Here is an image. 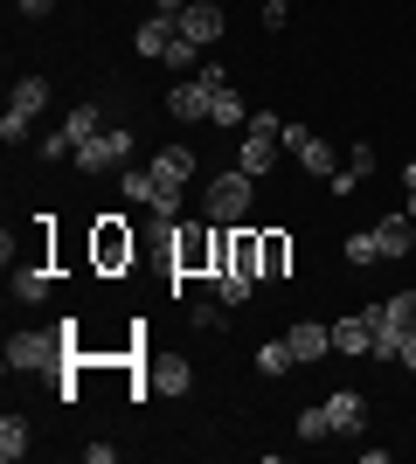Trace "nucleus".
Returning <instances> with one entry per match:
<instances>
[{
  "mask_svg": "<svg viewBox=\"0 0 416 464\" xmlns=\"http://www.w3.org/2000/svg\"><path fill=\"white\" fill-rule=\"evenodd\" d=\"M70 353H77V326L63 319L49 333H15L7 340V374H42V368H70Z\"/></svg>",
  "mask_w": 416,
  "mask_h": 464,
  "instance_id": "nucleus-1",
  "label": "nucleus"
},
{
  "mask_svg": "<svg viewBox=\"0 0 416 464\" xmlns=\"http://www.w3.org/2000/svg\"><path fill=\"white\" fill-rule=\"evenodd\" d=\"M195 167H201V160L188 153V146H167V153H153V180H160L153 215H160V222H174V215H180V188L195 180Z\"/></svg>",
  "mask_w": 416,
  "mask_h": 464,
  "instance_id": "nucleus-2",
  "label": "nucleus"
},
{
  "mask_svg": "<svg viewBox=\"0 0 416 464\" xmlns=\"http://www.w3.org/2000/svg\"><path fill=\"white\" fill-rule=\"evenodd\" d=\"M201 201H208V222H243V215H250V201H257V180L243 174V167H229V174L208 180V194H201Z\"/></svg>",
  "mask_w": 416,
  "mask_h": 464,
  "instance_id": "nucleus-3",
  "label": "nucleus"
},
{
  "mask_svg": "<svg viewBox=\"0 0 416 464\" xmlns=\"http://www.w3.org/2000/svg\"><path fill=\"white\" fill-rule=\"evenodd\" d=\"M42 104H49V77H21L15 91H7V111H0V139H7V146H21Z\"/></svg>",
  "mask_w": 416,
  "mask_h": 464,
  "instance_id": "nucleus-4",
  "label": "nucleus"
},
{
  "mask_svg": "<svg viewBox=\"0 0 416 464\" xmlns=\"http://www.w3.org/2000/svg\"><path fill=\"white\" fill-rule=\"evenodd\" d=\"M125 160H132V125H104L98 139L77 146V174H119Z\"/></svg>",
  "mask_w": 416,
  "mask_h": 464,
  "instance_id": "nucleus-5",
  "label": "nucleus"
},
{
  "mask_svg": "<svg viewBox=\"0 0 416 464\" xmlns=\"http://www.w3.org/2000/svg\"><path fill=\"white\" fill-rule=\"evenodd\" d=\"M208 104H216V83L174 77V91H167V118H180V125H201V118H208Z\"/></svg>",
  "mask_w": 416,
  "mask_h": 464,
  "instance_id": "nucleus-6",
  "label": "nucleus"
},
{
  "mask_svg": "<svg viewBox=\"0 0 416 464\" xmlns=\"http://www.w3.org/2000/svg\"><path fill=\"white\" fill-rule=\"evenodd\" d=\"M132 250H139V243H132V229H125L119 215H104V222H98V243H91L98 271H119V264H132Z\"/></svg>",
  "mask_w": 416,
  "mask_h": 464,
  "instance_id": "nucleus-7",
  "label": "nucleus"
},
{
  "mask_svg": "<svg viewBox=\"0 0 416 464\" xmlns=\"http://www.w3.org/2000/svg\"><path fill=\"white\" fill-rule=\"evenodd\" d=\"M174 42H180V14H160V7H153V14L139 21L132 49H139V56H153V63H167V49H174Z\"/></svg>",
  "mask_w": 416,
  "mask_h": 464,
  "instance_id": "nucleus-8",
  "label": "nucleus"
},
{
  "mask_svg": "<svg viewBox=\"0 0 416 464\" xmlns=\"http://www.w3.org/2000/svg\"><path fill=\"white\" fill-rule=\"evenodd\" d=\"M326 423H334V437H361L368 430V402H361L354 388H334L326 395Z\"/></svg>",
  "mask_w": 416,
  "mask_h": 464,
  "instance_id": "nucleus-9",
  "label": "nucleus"
},
{
  "mask_svg": "<svg viewBox=\"0 0 416 464\" xmlns=\"http://www.w3.org/2000/svg\"><path fill=\"white\" fill-rule=\"evenodd\" d=\"M146 388H153V395H188V388H195V368L174 361V353H160V361H146Z\"/></svg>",
  "mask_w": 416,
  "mask_h": 464,
  "instance_id": "nucleus-10",
  "label": "nucleus"
},
{
  "mask_svg": "<svg viewBox=\"0 0 416 464\" xmlns=\"http://www.w3.org/2000/svg\"><path fill=\"white\" fill-rule=\"evenodd\" d=\"M285 340H292L298 368H305V361H326V353H334V326H319V319H298V326L285 333Z\"/></svg>",
  "mask_w": 416,
  "mask_h": 464,
  "instance_id": "nucleus-11",
  "label": "nucleus"
},
{
  "mask_svg": "<svg viewBox=\"0 0 416 464\" xmlns=\"http://www.w3.org/2000/svg\"><path fill=\"white\" fill-rule=\"evenodd\" d=\"M375 250H382V256H410V250H416L410 208H402V215H382V222H375Z\"/></svg>",
  "mask_w": 416,
  "mask_h": 464,
  "instance_id": "nucleus-12",
  "label": "nucleus"
},
{
  "mask_svg": "<svg viewBox=\"0 0 416 464\" xmlns=\"http://www.w3.org/2000/svg\"><path fill=\"white\" fill-rule=\"evenodd\" d=\"M180 35H188V42H201V49H208V42L222 35V7H208V0H195V7L180 14Z\"/></svg>",
  "mask_w": 416,
  "mask_h": 464,
  "instance_id": "nucleus-13",
  "label": "nucleus"
},
{
  "mask_svg": "<svg viewBox=\"0 0 416 464\" xmlns=\"http://www.w3.org/2000/svg\"><path fill=\"white\" fill-rule=\"evenodd\" d=\"M368 347H375V319L368 312H354V319L334 326V353H368Z\"/></svg>",
  "mask_w": 416,
  "mask_h": 464,
  "instance_id": "nucleus-14",
  "label": "nucleus"
},
{
  "mask_svg": "<svg viewBox=\"0 0 416 464\" xmlns=\"http://www.w3.org/2000/svg\"><path fill=\"white\" fill-rule=\"evenodd\" d=\"M368 319H375V326H402V333H410V326H416V291H396V298H375V305H368Z\"/></svg>",
  "mask_w": 416,
  "mask_h": 464,
  "instance_id": "nucleus-15",
  "label": "nucleus"
},
{
  "mask_svg": "<svg viewBox=\"0 0 416 464\" xmlns=\"http://www.w3.org/2000/svg\"><path fill=\"white\" fill-rule=\"evenodd\" d=\"M298 167H305V174H319V180H334L340 174V160H334V146H326V139H319V132H305V146H298Z\"/></svg>",
  "mask_w": 416,
  "mask_h": 464,
  "instance_id": "nucleus-16",
  "label": "nucleus"
},
{
  "mask_svg": "<svg viewBox=\"0 0 416 464\" xmlns=\"http://www.w3.org/2000/svg\"><path fill=\"white\" fill-rule=\"evenodd\" d=\"M368 174H375V146H354V153H347V167H340V174L326 180V188H334V194H354Z\"/></svg>",
  "mask_w": 416,
  "mask_h": 464,
  "instance_id": "nucleus-17",
  "label": "nucleus"
},
{
  "mask_svg": "<svg viewBox=\"0 0 416 464\" xmlns=\"http://www.w3.org/2000/svg\"><path fill=\"white\" fill-rule=\"evenodd\" d=\"M298 368V353H292V340H264L257 347V374H271V382H285V374Z\"/></svg>",
  "mask_w": 416,
  "mask_h": 464,
  "instance_id": "nucleus-18",
  "label": "nucleus"
},
{
  "mask_svg": "<svg viewBox=\"0 0 416 464\" xmlns=\"http://www.w3.org/2000/svg\"><path fill=\"white\" fill-rule=\"evenodd\" d=\"M208 125H222V132H237V125H250V111H243V97L222 83L216 91V104H208Z\"/></svg>",
  "mask_w": 416,
  "mask_h": 464,
  "instance_id": "nucleus-19",
  "label": "nucleus"
},
{
  "mask_svg": "<svg viewBox=\"0 0 416 464\" xmlns=\"http://www.w3.org/2000/svg\"><path fill=\"white\" fill-rule=\"evenodd\" d=\"M28 458V416H0V464Z\"/></svg>",
  "mask_w": 416,
  "mask_h": 464,
  "instance_id": "nucleus-20",
  "label": "nucleus"
},
{
  "mask_svg": "<svg viewBox=\"0 0 416 464\" xmlns=\"http://www.w3.org/2000/svg\"><path fill=\"white\" fill-rule=\"evenodd\" d=\"M292 271V236H264V256H257V277H285Z\"/></svg>",
  "mask_w": 416,
  "mask_h": 464,
  "instance_id": "nucleus-21",
  "label": "nucleus"
},
{
  "mask_svg": "<svg viewBox=\"0 0 416 464\" xmlns=\"http://www.w3.org/2000/svg\"><path fill=\"white\" fill-rule=\"evenodd\" d=\"M119 188H125V201H146V208L160 201V180H153V167H119Z\"/></svg>",
  "mask_w": 416,
  "mask_h": 464,
  "instance_id": "nucleus-22",
  "label": "nucleus"
},
{
  "mask_svg": "<svg viewBox=\"0 0 416 464\" xmlns=\"http://www.w3.org/2000/svg\"><path fill=\"white\" fill-rule=\"evenodd\" d=\"M15 298L42 305V298H49V264H21V271H15Z\"/></svg>",
  "mask_w": 416,
  "mask_h": 464,
  "instance_id": "nucleus-23",
  "label": "nucleus"
},
{
  "mask_svg": "<svg viewBox=\"0 0 416 464\" xmlns=\"http://www.w3.org/2000/svg\"><path fill=\"white\" fill-rule=\"evenodd\" d=\"M208 285H216V298H222V305H243V298L257 291V277H250V271H216Z\"/></svg>",
  "mask_w": 416,
  "mask_h": 464,
  "instance_id": "nucleus-24",
  "label": "nucleus"
},
{
  "mask_svg": "<svg viewBox=\"0 0 416 464\" xmlns=\"http://www.w3.org/2000/svg\"><path fill=\"white\" fill-rule=\"evenodd\" d=\"M63 132L77 139V146H83V139H98V132H104V118H98V104H77V111L63 118Z\"/></svg>",
  "mask_w": 416,
  "mask_h": 464,
  "instance_id": "nucleus-25",
  "label": "nucleus"
},
{
  "mask_svg": "<svg viewBox=\"0 0 416 464\" xmlns=\"http://www.w3.org/2000/svg\"><path fill=\"white\" fill-rule=\"evenodd\" d=\"M167 70H174V77H195V70H201V42L180 35L174 49H167Z\"/></svg>",
  "mask_w": 416,
  "mask_h": 464,
  "instance_id": "nucleus-26",
  "label": "nucleus"
},
{
  "mask_svg": "<svg viewBox=\"0 0 416 464\" xmlns=\"http://www.w3.org/2000/svg\"><path fill=\"white\" fill-rule=\"evenodd\" d=\"M298 437H305V444H326V437H334V423H326V402H319V409H298Z\"/></svg>",
  "mask_w": 416,
  "mask_h": 464,
  "instance_id": "nucleus-27",
  "label": "nucleus"
},
{
  "mask_svg": "<svg viewBox=\"0 0 416 464\" xmlns=\"http://www.w3.org/2000/svg\"><path fill=\"white\" fill-rule=\"evenodd\" d=\"M188 326H195V333H216V326H222V298H201V305H188Z\"/></svg>",
  "mask_w": 416,
  "mask_h": 464,
  "instance_id": "nucleus-28",
  "label": "nucleus"
},
{
  "mask_svg": "<svg viewBox=\"0 0 416 464\" xmlns=\"http://www.w3.org/2000/svg\"><path fill=\"white\" fill-rule=\"evenodd\" d=\"M375 229H354V236H347V264H375Z\"/></svg>",
  "mask_w": 416,
  "mask_h": 464,
  "instance_id": "nucleus-29",
  "label": "nucleus"
},
{
  "mask_svg": "<svg viewBox=\"0 0 416 464\" xmlns=\"http://www.w3.org/2000/svg\"><path fill=\"white\" fill-rule=\"evenodd\" d=\"M257 14H264V28H285V21H292V0H264Z\"/></svg>",
  "mask_w": 416,
  "mask_h": 464,
  "instance_id": "nucleus-30",
  "label": "nucleus"
},
{
  "mask_svg": "<svg viewBox=\"0 0 416 464\" xmlns=\"http://www.w3.org/2000/svg\"><path fill=\"white\" fill-rule=\"evenodd\" d=\"M15 7H21V14H28V21H35V14H49L56 0H15Z\"/></svg>",
  "mask_w": 416,
  "mask_h": 464,
  "instance_id": "nucleus-31",
  "label": "nucleus"
},
{
  "mask_svg": "<svg viewBox=\"0 0 416 464\" xmlns=\"http://www.w3.org/2000/svg\"><path fill=\"white\" fill-rule=\"evenodd\" d=\"M402 368L416 374V326H410V340H402Z\"/></svg>",
  "mask_w": 416,
  "mask_h": 464,
  "instance_id": "nucleus-32",
  "label": "nucleus"
},
{
  "mask_svg": "<svg viewBox=\"0 0 416 464\" xmlns=\"http://www.w3.org/2000/svg\"><path fill=\"white\" fill-rule=\"evenodd\" d=\"M160 14H188V7H195V0H153Z\"/></svg>",
  "mask_w": 416,
  "mask_h": 464,
  "instance_id": "nucleus-33",
  "label": "nucleus"
},
{
  "mask_svg": "<svg viewBox=\"0 0 416 464\" xmlns=\"http://www.w3.org/2000/svg\"><path fill=\"white\" fill-rule=\"evenodd\" d=\"M402 188H416V160H410V167H402Z\"/></svg>",
  "mask_w": 416,
  "mask_h": 464,
  "instance_id": "nucleus-34",
  "label": "nucleus"
},
{
  "mask_svg": "<svg viewBox=\"0 0 416 464\" xmlns=\"http://www.w3.org/2000/svg\"><path fill=\"white\" fill-rule=\"evenodd\" d=\"M402 208H410V222H416V188H410V201H402Z\"/></svg>",
  "mask_w": 416,
  "mask_h": 464,
  "instance_id": "nucleus-35",
  "label": "nucleus"
}]
</instances>
